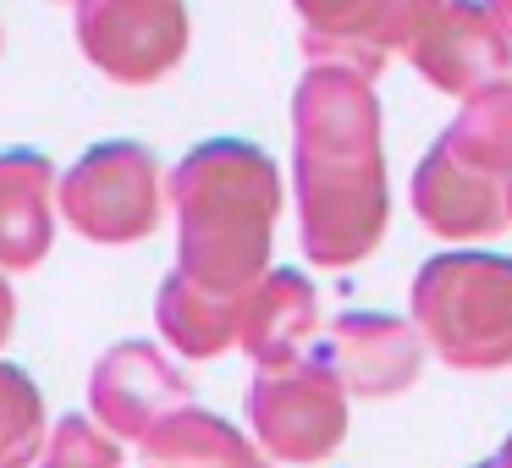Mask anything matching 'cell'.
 Returning a JSON list of instances; mask_svg holds the SVG:
<instances>
[{
    "label": "cell",
    "mask_w": 512,
    "mask_h": 468,
    "mask_svg": "<svg viewBox=\"0 0 512 468\" xmlns=\"http://www.w3.org/2000/svg\"><path fill=\"white\" fill-rule=\"evenodd\" d=\"M397 56H408L424 83L457 100L512 78V39L485 0H402Z\"/></svg>",
    "instance_id": "cell-5"
},
{
    "label": "cell",
    "mask_w": 512,
    "mask_h": 468,
    "mask_svg": "<svg viewBox=\"0 0 512 468\" xmlns=\"http://www.w3.org/2000/svg\"><path fill=\"white\" fill-rule=\"evenodd\" d=\"M138 468H270V452H259L221 413L188 402L138 441Z\"/></svg>",
    "instance_id": "cell-14"
},
{
    "label": "cell",
    "mask_w": 512,
    "mask_h": 468,
    "mask_svg": "<svg viewBox=\"0 0 512 468\" xmlns=\"http://www.w3.org/2000/svg\"><path fill=\"white\" fill-rule=\"evenodd\" d=\"M45 452V397L17 364H0V468H28Z\"/></svg>",
    "instance_id": "cell-17"
},
{
    "label": "cell",
    "mask_w": 512,
    "mask_h": 468,
    "mask_svg": "<svg viewBox=\"0 0 512 468\" xmlns=\"http://www.w3.org/2000/svg\"><path fill=\"white\" fill-rule=\"evenodd\" d=\"M501 457H507V468H512V435H507V446H501Z\"/></svg>",
    "instance_id": "cell-23"
},
{
    "label": "cell",
    "mask_w": 512,
    "mask_h": 468,
    "mask_svg": "<svg viewBox=\"0 0 512 468\" xmlns=\"http://www.w3.org/2000/svg\"><path fill=\"white\" fill-rule=\"evenodd\" d=\"M430 342L419 325L397 320V314H336L325 358L342 375L347 397H402L419 380Z\"/></svg>",
    "instance_id": "cell-9"
},
{
    "label": "cell",
    "mask_w": 512,
    "mask_h": 468,
    "mask_svg": "<svg viewBox=\"0 0 512 468\" xmlns=\"http://www.w3.org/2000/svg\"><path fill=\"white\" fill-rule=\"evenodd\" d=\"M72 28L89 67L116 83H160L188 56L182 0H72Z\"/></svg>",
    "instance_id": "cell-7"
},
{
    "label": "cell",
    "mask_w": 512,
    "mask_h": 468,
    "mask_svg": "<svg viewBox=\"0 0 512 468\" xmlns=\"http://www.w3.org/2000/svg\"><path fill=\"white\" fill-rule=\"evenodd\" d=\"M314 325H320V292L309 287V276L303 270H265L243 298L237 347L259 369H276L309 347Z\"/></svg>",
    "instance_id": "cell-12"
},
{
    "label": "cell",
    "mask_w": 512,
    "mask_h": 468,
    "mask_svg": "<svg viewBox=\"0 0 512 468\" xmlns=\"http://www.w3.org/2000/svg\"><path fill=\"white\" fill-rule=\"evenodd\" d=\"M446 144L457 149L463 160H474L479 171H490L496 182L512 177V78L485 83L463 100L457 122L446 127Z\"/></svg>",
    "instance_id": "cell-16"
},
{
    "label": "cell",
    "mask_w": 512,
    "mask_h": 468,
    "mask_svg": "<svg viewBox=\"0 0 512 468\" xmlns=\"http://www.w3.org/2000/svg\"><path fill=\"white\" fill-rule=\"evenodd\" d=\"M292 6L309 61H336L364 78H380V67L397 56L402 0H292Z\"/></svg>",
    "instance_id": "cell-11"
},
{
    "label": "cell",
    "mask_w": 512,
    "mask_h": 468,
    "mask_svg": "<svg viewBox=\"0 0 512 468\" xmlns=\"http://www.w3.org/2000/svg\"><path fill=\"white\" fill-rule=\"evenodd\" d=\"M39 468H122V452H116V441L105 430H94L83 413H72V419H61L50 430Z\"/></svg>",
    "instance_id": "cell-18"
},
{
    "label": "cell",
    "mask_w": 512,
    "mask_h": 468,
    "mask_svg": "<svg viewBox=\"0 0 512 468\" xmlns=\"http://www.w3.org/2000/svg\"><path fill=\"white\" fill-rule=\"evenodd\" d=\"M56 243V177L34 149L0 155V270H34Z\"/></svg>",
    "instance_id": "cell-13"
},
{
    "label": "cell",
    "mask_w": 512,
    "mask_h": 468,
    "mask_svg": "<svg viewBox=\"0 0 512 468\" xmlns=\"http://www.w3.org/2000/svg\"><path fill=\"white\" fill-rule=\"evenodd\" d=\"M166 199L177 210V270L221 292H248L270 270V237L281 215V171L243 138H210L171 171Z\"/></svg>",
    "instance_id": "cell-2"
},
{
    "label": "cell",
    "mask_w": 512,
    "mask_h": 468,
    "mask_svg": "<svg viewBox=\"0 0 512 468\" xmlns=\"http://www.w3.org/2000/svg\"><path fill=\"white\" fill-rule=\"evenodd\" d=\"M413 325L430 353L452 369L512 364V259L507 254H435L413 276Z\"/></svg>",
    "instance_id": "cell-3"
},
{
    "label": "cell",
    "mask_w": 512,
    "mask_h": 468,
    "mask_svg": "<svg viewBox=\"0 0 512 468\" xmlns=\"http://www.w3.org/2000/svg\"><path fill=\"white\" fill-rule=\"evenodd\" d=\"M292 188L303 254L325 270L369 259L391 221L380 100L364 72L314 61L292 94Z\"/></svg>",
    "instance_id": "cell-1"
},
{
    "label": "cell",
    "mask_w": 512,
    "mask_h": 468,
    "mask_svg": "<svg viewBox=\"0 0 512 468\" xmlns=\"http://www.w3.org/2000/svg\"><path fill=\"white\" fill-rule=\"evenodd\" d=\"M61 215L89 243H138L160 226V166L144 144H94L61 177Z\"/></svg>",
    "instance_id": "cell-6"
},
{
    "label": "cell",
    "mask_w": 512,
    "mask_h": 468,
    "mask_svg": "<svg viewBox=\"0 0 512 468\" xmlns=\"http://www.w3.org/2000/svg\"><path fill=\"white\" fill-rule=\"evenodd\" d=\"M474 468H507V457L496 452V457H485V463H474Z\"/></svg>",
    "instance_id": "cell-22"
},
{
    "label": "cell",
    "mask_w": 512,
    "mask_h": 468,
    "mask_svg": "<svg viewBox=\"0 0 512 468\" xmlns=\"http://www.w3.org/2000/svg\"><path fill=\"white\" fill-rule=\"evenodd\" d=\"M243 298H248V292H221V287L193 281L188 270H171V276L160 281V298H155L160 336H166L182 358H215V353H226V347H237Z\"/></svg>",
    "instance_id": "cell-15"
},
{
    "label": "cell",
    "mask_w": 512,
    "mask_h": 468,
    "mask_svg": "<svg viewBox=\"0 0 512 468\" xmlns=\"http://www.w3.org/2000/svg\"><path fill=\"white\" fill-rule=\"evenodd\" d=\"M12 320H17V298H12V287H6V276H0V342L12 336Z\"/></svg>",
    "instance_id": "cell-19"
},
{
    "label": "cell",
    "mask_w": 512,
    "mask_h": 468,
    "mask_svg": "<svg viewBox=\"0 0 512 468\" xmlns=\"http://www.w3.org/2000/svg\"><path fill=\"white\" fill-rule=\"evenodd\" d=\"M248 424L254 441L276 463H325L347 435V386L331 358H292L259 369L248 386Z\"/></svg>",
    "instance_id": "cell-4"
},
{
    "label": "cell",
    "mask_w": 512,
    "mask_h": 468,
    "mask_svg": "<svg viewBox=\"0 0 512 468\" xmlns=\"http://www.w3.org/2000/svg\"><path fill=\"white\" fill-rule=\"evenodd\" d=\"M490 6V17H496L501 28H507V39H512V0H485Z\"/></svg>",
    "instance_id": "cell-20"
},
{
    "label": "cell",
    "mask_w": 512,
    "mask_h": 468,
    "mask_svg": "<svg viewBox=\"0 0 512 468\" xmlns=\"http://www.w3.org/2000/svg\"><path fill=\"white\" fill-rule=\"evenodd\" d=\"M413 215L446 243H479L507 226V204H501V182L463 160L446 138L413 171Z\"/></svg>",
    "instance_id": "cell-10"
},
{
    "label": "cell",
    "mask_w": 512,
    "mask_h": 468,
    "mask_svg": "<svg viewBox=\"0 0 512 468\" xmlns=\"http://www.w3.org/2000/svg\"><path fill=\"white\" fill-rule=\"evenodd\" d=\"M501 204H507V226H512V177L501 182Z\"/></svg>",
    "instance_id": "cell-21"
},
{
    "label": "cell",
    "mask_w": 512,
    "mask_h": 468,
    "mask_svg": "<svg viewBox=\"0 0 512 468\" xmlns=\"http://www.w3.org/2000/svg\"><path fill=\"white\" fill-rule=\"evenodd\" d=\"M193 386L155 342H116L89 375V408L100 430L122 441H144L166 413L188 408Z\"/></svg>",
    "instance_id": "cell-8"
}]
</instances>
